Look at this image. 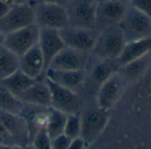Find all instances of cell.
<instances>
[{"instance_id":"cell-1","label":"cell","mask_w":151,"mask_h":149,"mask_svg":"<svg viewBox=\"0 0 151 149\" xmlns=\"http://www.w3.org/2000/svg\"><path fill=\"white\" fill-rule=\"evenodd\" d=\"M125 43L118 25L106 28L99 31L91 55L96 59H116Z\"/></svg>"},{"instance_id":"cell-2","label":"cell","mask_w":151,"mask_h":149,"mask_svg":"<svg viewBox=\"0 0 151 149\" xmlns=\"http://www.w3.org/2000/svg\"><path fill=\"white\" fill-rule=\"evenodd\" d=\"M34 12V23L39 29L60 30L68 25L64 6L49 2H31Z\"/></svg>"},{"instance_id":"cell-3","label":"cell","mask_w":151,"mask_h":149,"mask_svg":"<svg viewBox=\"0 0 151 149\" xmlns=\"http://www.w3.org/2000/svg\"><path fill=\"white\" fill-rule=\"evenodd\" d=\"M126 42L151 37V18L127 5L126 11L118 24Z\"/></svg>"},{"instance_id":"cell-4","label":"cell","mask_w":151,"mask_h":149,"mask_svg":"<svg viewBox=\"0 0 151 149\" xmlns=\"http://www.w3.org/2000/svg\"><path fill=\"white\" fill-rule=\"evenodd\" d=\"M80 137L87 145L93 144L105 130L109 122V111L100 108L96 104L81 110Z\"/></svg>"},{"instance_id":"cell-5","label":"cell","mask_w":151,"mask_h":149,"mask_svg":"<svg viewBox=\"0 0 151 149\" xmlns=\"http://www.w3.org/2000/svg\"><path fill=\"white\" fill-rule=\"evenodd\" d=\"M96 6L94 0H68L64 6L68 25L95 29Z\"/></svg>"},{"instance_id":"cell-6","label":"cell","mask_w":151,"mask_h":149,"mask_svg":"<svg viewBox=\"0 0 151 149\" xmlns=\"http://www.w3.org/2000/svg\"><path fill=\"white\" fill-rule=\"evenodd\" d=\"M45 81L51 92L50 107L66 115L79 114L81 112L83 108V100L78 92L62 87L47 78H45Z\"/></svg>"},{"instance_id":"cell-7","label":"cell","mask_w":151,"mask_h":149,"mask_svg":"<svg viewBox=\"0 0 151 149\" xmlns=\"http://www.w3.org/2000/svg\"><path fill=\"white\" fill-rule=\"evenodd\" d=\"M99 31L95 29H86L67 25L59 30L65 46L86 53H92Z\"/></svg>"},{"instance_id":"cell-8","label":"cell","mask_w":151,"mask_h":149,"mask_svg":"<svg viewBox=\"0 0 151 149\" xmlns=\"http://www.w3.org/2000/svg\"><path fill=\"white\" fill-rule=\"evenodd\" d=\"M34 24L32 5L14 4L8 12L0 17V33L4 36Z\"/></svg>"},{"instance_id":"cell-9","label":"cell","mask_w":151,"mask_h":149,"mask_svg":"<svg viewBox=\"0 0 151 149\" xmlns=\"http://www.w3.org/2000/svg\"><path fill=\"white\" fill-rule=\"evenodd\" d=\"M126 85L118 71L113 74L98 88L95 95V104L100 108L109 111L121 99Z\"/></svg>"},{"instance_id":"cell-10","label":"cell","mask_w":151,"mask_h":149,"mask_svg":"<svg viewBox=\"0 0 151 149\" xmlns=\"http://www.w3.org/2000/svg\"><path fill=\"white\" fill-rule=\"evenodd\" d=\"M40 29L34 23L5 36L4 45L19 57L38 43Z\"/></svg>"},{"instance_id":"cell-11","label":"cell","mask_w":151,"mask_h":149,"mask_svg":"<svg viewBox=\"0 0 151 149\" xmlns=\"http://www.w3.org/2000/svg\"><path fill=\"white\" fill-rule=\"evenodd\" d=\"M128 3L118 0H108L106 2L97 4L95 14V29L98 31L116 26L121 21Z\"/></svg>"},{"instance_id":"cell-12","label":"cell","mask_w":151,"mask_h":149,"mask_svg":"<svg viewBox=\"0 0 151 149\" xmlns=\"http://www.w3.org/2000/svg\"><path fill=\"white\" fill-rule=\"evenodd\" d=\"M91 54L64 46L52 59L50 68L57 70H86L90 65Z\"/></svg>"},{"instance_id":"cell-13","label":"cell","mask_w":151,"mask_h":149,"mask_svg":"<svg viewBox=\"0 0 151 149\" xmlns=\"http://www.w3.org/2000/svg\"><path fill=\"white\" fill-rule=\"evenodd\" d=\"M45 77L62 87L80 93L85 88L86 70H57L48 67L45 71Z\"/></svg>"},{"instance_id":"cell-14","label":"cell","mask_w":151,"mask_h":149,"mask_svg":"<svg viewBox=\"0 0 151 149\" xmlns=\"http://www.w3.org/2000/svg\"><path fill=\"white\" fill-rule=\"evenodd\" d=\"M96 62L92 67L88 66L86 69V85L92 90H95V93L98 88L113 74L119 70V65L116 59H96Z\"/></svg>"},{"instance_id":"cell-15","label":"cell","mask_w":151,"mask_h":149,"mask_svg":"<svg viewBox=\"0 0 151 149\" xmlns=\"http://www.w3.org/2000/svg\"><path fill=\"white\" fill-rule=\"evenodd\" d=\"M0 123L4 133L9 136L14 143L23 145L29 142V130L22 115L0 111Z\"/></svg>"},{"instance_id":"cell-16","label":"cell","mask_w":151,"mask_h":149,"mask_svg":"<svg viewBox=\"0 0 151 149\" xmlns=\"http://www.w3.org/2000/svg\"><path fill=\"white\" fill-rule=\"evenodd\" d=\"M45 69V62L37 44L19 57V70L32 79L43 77Z\"/></svg>"},{"instance_id":"cell-17","label":"cell","mask_w":151,"mask_h":149,"mask_svg":"<svg viewBox=\"0 0 151 149\" xmlns=\"http://www.w3.org/2000/svg\"><path fill=\"white\" fill-rule=\"evenodd\" d=\"M19 99L27 105L50 107L51 92L45 76L43 77L35 79L33 84L19 96Z\"/></svg>"},{"instance_id":"cell-18","label":"cell","mask_w":151,"mask_h":149,"mask_svg":"<svg viewBox=\"0 0 151 149\" xmlns=\"http://www.w3.org/2000/svg\"><path fill=\"white\" fill-rule=\"evenodd\" d=\"M37 45L43 54L46 68L52 59L65 46L59 30L51 29H40Z\"/></svg>"},{"instance_id":"cell-19","label":"cell","mask_w":151,"mask_h":149,"mask_svg":"<svg viewBox=\"0 0 151 149\" xmlns=\"http://www.w3.org/2000/svg\"><path fill=\"white\" fill-rule=\"evenodd\" d=\"M149 53H151V37L136 41L126 42L120 55L116 59V61L119 67H122L130 61Z\"/></svg>"},{"instance_id":"cell-20","label":"cell","mask_w":151,"mask_h":149,"mask_svg":"<svg viewBox=\"0 0 151 149\" xmlns=\"http://www.w3.org/2000/svg\"><path fill=\"white\" fill-rule=\"evenodd\" d=\"M151 62V53L141 58L136 59L119 67L118 72L124 79L126 84L138 82L147 73Z\"/></svg>"},{"instance_id":"cell-21","label":"cell","mask_w":151,"mask_h":149,"mask_svg":"<svg viewBox=\"0 0 151 149\" xmlns=\"http://www.w3.org/2000/svg\"><path fill=\"white\" fill-rule=\"evenodd\" d=\"M34 81L35 79L30 78L27 74L18 69L11 76L0 81V84L19 98V96L24 91H26L33 84Z\"/></svg>"},{"instance_id":"cell-22","label":"cell","mask_w":151,"mask_h":149,"mask_svg":"<svg viewBox=\"0 0 151 149\" xmlns=\"http://www.w3.org/2000/svg\"><path fill=\"white\" fill-rule=\"evenodd\" d=\"M25 104L4 85L0 84V111L22 115Z\"/></svg>"},{"instance_id":"cell-23","label":"cell","mask_w":151,"mask_h":149,"mask_svg":"<svg viewBox=\"0 0 151 149\" xmlns=\"http://www.w3.org/2000/svg\"><path fill=\"white\" fill-rule=\"evenodd\" d=\"M19 69V56L4 44L0 45V81Z\"/></svg>"},{"instance_id":"cell-24","label":"cell","mask_w":151,"mask_h":149,"mask_svg":"<svg viewBox=\"0 0 151 149\" xmlns=\"http://www.w3.org/2000/svg\"><path fill=\"white\" fill-rule=\"evenodd\" d=\"M67 115H68L60 111H58L54 108H49V115L45 130L49 137L51 138V139L63 134Z\"/></svg>"},{"instance_id":"cell-25","label":"cell","mask_w":151,"mask_h":149,"mask_svg":"<svg viewBox=\"0 0 151 149\" xmlns=\"http://www.w3.org/2000/svg\"><path fill=\"white\" fill-rule=\"evenodd\" d=\"M81 133V117L79 114H71L67 115L63 134L68 138L73 139L80 137Z\"/></svg>"},{"instance_id":"cell-26","label":"cell","mask_w":151,"mask_h":149,"mask_svg":"<svg viewBox=\"0 0 151 149\" xmlns=\"http://www.w3.org/2000/svg\"><path fill=\"white\" fill-rule=\"evenodd\" d=\"M33 147L37 149H51V138L47 134L45 129L39 130L31 138Z\"/></svg>"},{"instance_id":"cell-27","label":"cell","mask_w":151,"mask_h":149,"mask_svg":"<svg viewBox=\"0 0 151 149\" xmlns=\"http://www.w3.org/2000/svg\"><path fill=\"white\" fill-rule=\"evenodd\" d=\"M128 5L151 18V0H129Z\"/></svg>"},{"instance_id":"cell-28","label":"cell","mask_w":151,"mask_h":149,"mask_svg":"<svg viewBox=\"0 0 151 149\" xmlns=\"http://www.w3.org/2000/svg\"><path fill=\"white\" fill-rule=\"evenodd\" d=\"M70 141L65 134H61L51 139V149H68Z\"/></svg>"},{"instance_id":"cell-29","label":"cell","mask_w":151,"mask_h":149,"mask_svg":"<svg viewBox=\"0 0 151 149\" xmlns=\"http://www.w3.org/2000/svg\"><path fill=\"white\" fill-rule=\"evenodd\" d=\"M86 146L87 144L86 143V141L81 137H78L71 139L68 149H82Z\"/></svg>"},{"instance_id":"cell-30","label":"cell","mask_w":151,"mask_h":149,"mask_svg":"<svg viewBox=\"0 0 151 149\" xmlns=\"http://www.w3.org/2000/svg\"><path fill=\"white\" fill-rule=\"evenodd\" d=\"M11 6H10V5H8V4H6L5 2L0 1V17H2L3 15H5L8 12V10L10 9Z\"/></svg>"},{"instance_id":"cell-31","label":"cell","mask_w":151,"mask_h":149,"mask_svg":"<svg viewBox=\"0 0 151 149\" xmlns=\"http://www.w3.org/2000/svg\"><path fill=\"white\" fill-rule=\"evenodd\" d=\"M68 0H33L32 2H49V3H54L61 6H65Z\"/></svg>"},{"instance_id":"cell-32","label":"cell","mask_w":151,"mask_h":149,"mask_svg":"<svg viewBox=\"0 0 151 149\" xmlns=\"http://www.w3.org/2000/svg\"><path fill=\"white\" fill-rule=\"evenodd\" d=\"M33 0H13L14 4H29Z\"/></svg>"},{"instance_id":"cell-33","label":"cell","mask_w":151,"mask_h":149,"mask_svg":"<svg viewBox=\"0 0 151 149\" xmlns=\"http://www.w3.org/2000/svg\"><path fill=\"white\" fill-rule=\"evenodd\" d=\"M0 1H2V2H5L10 6H13L14 5V2H13V0H0Z\"/></svg>"},{"instance_id":"cell-34","label":"cell","mask_w":151,"mask_h":149,"mask_svg":"<svg viewBox=\"0 0 151 149\" xmlns=\"http://www.w3.org/2000/svg\"><path fill=\"white\" fill-rule=\"evenodd\" d=\"M4 39H5V36L0 33V45L4 44Z\"/></svg>"},{"instance_id":"cell-35","label":"cell","mask_w":151,"mask_h":149,"mask_svg":"<svg viewBox=\"0 0 151 149\" xmlns=\"http://www.w3.org/2000/svg\"><path fill=\"white\" fill-rule=\"evenodd\" d=\"M94 1H95V3H96V4H100V3L106 2V1H108V0H94Z\"/></svg>"},{"instance_id":"cell-36","label":"cell","mask_w":151,"mask_h":149,"mask_svg":"<svg viewBox=\"0 0 151 149\" xmlns=\"http://www.w3.org/2000/svg\"><path fill=\"white\" fill-rule=\"evenodd\" d=\"M0 133H4L3 129H2V127H1V123H0Z\"/></svg>"},{"instance_id":"cell-37","label":"cell","mask_w":151,"mask_h":149,"mask_svg":"<svg viewBox=\"0 0 151 149\" xmlns=\"http://www.w3.org/2000/svg\"><path fill=\"white\" fill-rule=\"evenodd\" d=\"M118 1L124 2V3H128V0H118Z\"/></svg>"},{"instance_id":"cell-38","label":"cell","mask_w":151,"mask_h":149,"mask_svg":"<svg viewBox=\"0 0 151 149\" xmlns=\"http://www.w3.org/2000/svg\"><path fill=\"white\" fill-rule=\"evenodd\" d=\"M128 1H129V0H128Z\"/></svg>"}]
</instances>
